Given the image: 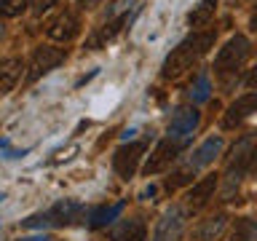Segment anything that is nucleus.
Returning a JSON list of instances; mask_svg holds the SVG:
<instances>
[{
  "label": "nucleus",
  "instance_id": "obj_1",
  "mask_svg": "<svg viewBox=\"0 0 257 241\" xmlns=\"http://www.w3.org/2000/svg\"><path fill=\"white\" fill-rule=\"evenodd\" d=\"M214 38H217L214 30L193 32L190 38H185L182 43L166 56V62H164V78H180L185 70H190L193 64H196L201 56H204L209 48L214 46Z\"/></svg>",
  "mask_w": 257,
  "mask_h": 241
},
{
  "label": "nucleus",
  "instance_id": "obj_2",
  "mask_svg": "<svg viewBox=\"0 0 257 241\" xmlns=\"http://www.w3.org/2000/svg\"><path fill=\"white\" fill-rule=\"evenodd\" d=\"M252 54V43H249L246 35H233L228 43L220 48V54L214 56V72L220 78L236 75V72L244 67V62Z\"/></svg>",
  "mask_w": 257,
  "mask_h": 241
},
{
  "label": "nucleus",
  "instance_id": "obj_3",
  "mask_svg": "<svg viewBox=\"0 0 257 241\" xmlns=\"http://www.w3.org/2000/svg\"><path fill=\"white\" fill-rule=\"evenodd\" d=\"M254 156H257V148L252 145L249 137H246V140H241L236 148H233L230 161H228V174H225V198L233 193V188H238L241 177L246 174V169L254 161Z\"/></svg>",
  "mask_w": 257,
  "mask_h": 241
},
{
  "label": "nucleus",
  "instance_id": "obj_4",
  "mask_svg": "<svg viewBox=\"0 0 257 241\" xmlns=\"http://www.w3.org/2000/svg\"><path fill=\"white\" fill-rule=\"evenodd\" d=\"M220 150H222V137H209V140H204L196 148V153L188 158V164H185L180 172L174 174V182H169V188H172V185H180L185 180H190V174H196L198 169L209 166L217 156H220Z\"/></svg>",
  "mask_w": 257,
  "mask_h": 241
},
{
  "label": "nucleus",
  "instance_id": "obj_5",
  "mask_svg": "<svg viewBox=\"0 0 257 241\" xmlns=\"http://www.w3.org/2000/svg\"><path fill=\"white\" fill-rule=\"evenodd\" d=\"M64 62V51L62 48H54V46H40L35 48L30 59V70H27V83H35L38 78H43L46 72H51L54 67H59Z\"/></svg>",
  "mask_w": 257,
  "mask_h": 241
},
{
  "label": "nucleus",
  "instance_id": "obj_6",
  "mask_svg": "<svg viewBox=\"0 0 257 241\" xmlns=\"http://www.w3.org/2000/svg\"><path fill=\"white\" fill-rule=\"evenodd\" d=\"M198 120H201V112L196 107H180L174 112L172 124H169V140L185 148L188 140L193 137V132L198 129Z\"/></svg>",
  "mask_w": 257,
  "mask_h": 241
},
{
  "label": "nucleus",
  "instance_id": "obj_7",
  "mask_svg": "<svg viewBox=\"0 0 257 241\" xmlns=\"http://www.w3.org/2000/svg\"><path fill=\"white\" fill-rule=\"evenodd\" d=\"M182 230H185V209L172 206V209H166L164 217L156 222V230H153L150 241H180Z\"/></svg>",
  "mask_w": 257,
  "mask_h": 241
},
{
  "label": "nucleus",
  "instance_id": "obj_8",
  "mask_svg": "<svg viewBox=\"0 0 257 241\" xmlns=\"http://www.w3.org/2000/svg\"><path fill=\"white\" fill-rule=\"evenodd\" d=\"M145 153V145L142 142H128L123 148L115 150V156H112V169L118 172V177H123V180H132L134 172H137V164H140Z\"/></svg>",
  "mask_w": 257,
  "mask_h": 241
},
{
  "label": "nucleus",
  "instance_id": "obj_9",
  "mask_svg": "<svg viewBox=\"0 0 257 241\" xmlns=\"http://www.w3.org/2000/svg\"><path fill=\"white\" fill-rule=\"evenodd\" d=\"M257 112V91L254 94H241L236 102L230 104L228 110H225L222 115V129H236L241 126L246 118H252Z\"/></svg>",
  "mask_w": 257,
  "mask_h": 241
},
{
  "label": "nucleus",
  "instance_id": "obj_10",
  "mask_svg": "<svg viewBox=\"0 0 257 241\" xmlns=\"http://www.w3.org/2000/svg\"><path fill=\"white\" fill-rule=\"evenodd\" d=\"M80 30V22H78V14L70 11V8H64L62 14H56V19H51V24H48V38L51 40H59V43H67V40H72L78 35Z\"/></svg>",
  "mask_w": 257,
  "mask_h": 241
},
{
  "label": "nucleus",
  "instance_id": "obj_11",
  "mask_svg": "<svg viewBox=\"0 0 257 241\" xmlns=\"http://www.w3.org/2000/svg\"><path fill=\"white\" fill-rule=\"evenodd\" d=\"M182 150V145H177L172 140H164V142H158L156 145V150H153V156L148 158V164H145V174H158V172H164L166 166H172V161L177 158V153Z\"/></svg>",
  "mask_w": 257,
  "mask_h": 241
},
{
  "label": "nucleus",
  "instance_id": "obj_12",
  "mask_svg": "<svg viewBox=\"0 0 257 241\" xmlns=\"http://www.w3.org/2000/svg\"><path fill=\"white\" fill-rule=\"evenodd\" d=\"M22 70H24V64H22V59H16V56L0 59V96L8 94L16 86V80L22 78Z\"/></svg>",
  "mask_w": 257,
  "mask_h": 241
},
{
  "label": "nucleus",
  "instance_id": "obj_13",
  "mask_svg": "<svg viewBox=\"0 0 257 241\" xmlns=\"http://www.w3.org/2000/svg\"><path fill=\"white\" fill-rule=\"evenodd\" d=\"M214 190H217V174H209V177L198 180V182L190 188V193H188V204H190L193 209H201L209 198L214 196Z\"/></svg>",
  "mask_w": 257,
  "mask_h": 241
},
{
  "label": "nucleus",
  "instance_id": "obj_14",
  "mask_svg": "<svg viewBox=\"0 0 257 241\" xmlns=\"http://www.w3.org/2000/svg\"><path fill=\"white\" fill-rule=\"evenodd\" d=\"M80 212H83V204H80V201L64 198V201H59V204L51 206V212H48V220H51V222H72Z\"/></svg>",
  "mask_w": 257,
  "mask_h": 241
},
{
  "label": "nucleus",
  "instance_id": "obj_15",
  "mask_svg": "<svg viewBox=\"0 0 257 241\" xmlns=\"http://www.w3.org/2000/svg\"><path fill=\"white\" fill-rule=\"evenodd\" d=\"M112 238L115 241H148V230H145L142 220H123L112 230Z\"/></svg>",
  "mask_w": 257,
  "mask_h": 241
},
{
  "label": "nucleus",
  "instance_id": "obj_16",
  "mask_svg": "<svg viewBox=\"0 0 257 241\" xmlns=\"http://www.w3.org/2000/svg\"><path fill=\"white\" fill-rule=\"evenodd\" d=\"M225 222H228V217H225V214H214V217H209V220H204L201 225H196L193 236H196L198 241H214L222 233Z\"/></svg>",
  "mask_w": 257,
  "mask_h": 241
},
{
  "label": "nucleus",
  "instance_id": "obj_17",
  "mask_svg": "<svg viewBox=\"0 0 257 241\" xmlns=\"http://www.w3.org/2000/svg\"><path fill=\"white\" fill-rule=\"evenodd\" d=\"M217 11V0H201L198 6H193V11L188 14V24L190 27H206L214 19Z\"/></svg>",
  "mask_w": 257,
  "mask_h": 241
},
{
  "label": "nucleus",
  "instance_id": "obj_18",
  "mask_svg": "<svg viewBox=\"0 0 257 241\" xmlns=\"http://www.w3.org/2000/svg\"><path fill=\"white\" fill-rule=\"evenodd\" d=\"M120 212H123V201H118V204H112V206H96L94 212L88 214V225H91V228H102V225H110Z\"/></svg>",
  "mask_w": 257,
  "mask_h": 241
},
{
  "label": "nucleus",
  "instance_id": "obj_19",
  "mask_svg": "<svg viewBox=\"0 0 257 241\" xmlns=\"http://www.w3.org/2000/svg\"><path fill=\"white\" fill-rule=\"evenodd\" d=\"M228 241H257V220L241 217L233 222V230L228 233Z\"/></svg>",
  "mask_w": 257,
  "mask_h": 241
},
{
  "label": "nucleus",
  "instance_id": "obj_20",
  "mask_svg": "<svg viewBox=\"0 0 257 241\" xmlns=\"http://www.w3.org/2000/svg\"><path fill=\"white\" fill-rule=\"evenodd\" d=\"M126 22H128V14L118 16L115 22H110V24H104V27H99V30H96V35H94L91 40H88V46H91V48H96V46H104L107 40H112V38L118 35V32H120V27H123Z\"/></svg>",
  "mask_w": 257,
  "mask_h": 241
},
{
  "label": "nucleus",
  "instance_id": "obj_21",
  "mask_svg": "<svg viewBox=\"0 0 257 241\" xmlns=\"http://www.w3.org/2000/svg\"><path fill=\"white\" fill-rule=\"evenodd\" d=\"M209 94H212V83H209V75H206V72H198L196 83L190 86V99L201 104V102H206V99H209Z\"/></svg>",
  "mask_w": 257,
  "mask_h": 241
},
{
  "label": "nucleus",
  "instance_id": "obj_22",
  "mask_svg": "<svg viewBox=\"0 0 257 241\" xmlns=\"http://www.w3.org/2000/svg\"><path fill=\"white\" fill-rule=\"evenodd\" d=\"M27 8V0H0V16H19Z\"/></svg>",
  "mask_w": 257,
  "mask_h": 241
},
{
  "label": "nucleus",
  "instance_id": "obj_23",
  "mask_svg": "<svg viewBox=\"0 0 257 241\" xmlns=\"http://www.w3.org/2000/svg\"><path fill=\"white\" fill-rule=\"evenodd\" d=\"M27 3H30V8L35 14H46L51 6H56V0H27Z\"/></svg>",
  "mask_w": 257,
  "mask_h": 241
},
{
  "label": "nucleus",
  "instance_id": "obj_24",
  "mask_svg": "<svg viewBox=\"0 0 257 241\" xmlns=\"http://www.w3.org/2000/svg\"><path fill=\"white\" fill-rule=\"evenodd\" d=\"M48 222H51V220H48V214H43V217H30V220H24V225H27V228H46Z\"/></svg>",
  "mask_w": 257,
  "mask_h": 241
},
{
  "label": "nucleus",
  "instance_id": "obj_25",
  "mask_svg": "<svg viewBox=\"0 0 257 241\" xmlns=\"http://www.w3.org/2000/svg\"><path fill=\"white\" fill-rule=\"evenodd\" d=\"M246 86L257 91V67H254V70H249V75H246Z\"/></svg>",
  "mask_w": 257,
  "mask_h": 241
},
{
  "label": "nucleus",
  "instance_id": "obj_26",
  "mask_svg": "<svg viewBox=\"0 0 257 241\" xmlns=\"http://www.w3.org/2000/svg\"><path fill=\"white\" fill-rule=\"evenodd\" d=\"M19 241H48L46 236H30V238H19Z\"/></svg>",
  "mask_w": 257,
  "mask_h": 241
},
{
  "label": "nucleus",
  "instance_id": "obj_27",
  "mask_svg": "<svg viewBox=\"0 0 257 241\" xmlns=\"http://www.w3.org/2000/svg\"><path fill=\"white\" fill-rule=\"evenodd\" d=\"M249 27H252V30H257V11L252 14V19H249Z\"/></svg>",
  "mask_w": 257,
  "mask_h": 241
},
{
  "label": "nucleus",
  "instance_id": "obj_28",
  "mask_svg": "<svg viewBox=\"0 0 257 241\" xmlns=\"http://www.w3.org/2000/svg\"><path fill=\"white\" fill-rule=\"evenodd\" d=\"M0 35H3V24H0Z\"/></svg>",
  "mask_w": 257,
  "mask_h": 241
}]
</instances>
